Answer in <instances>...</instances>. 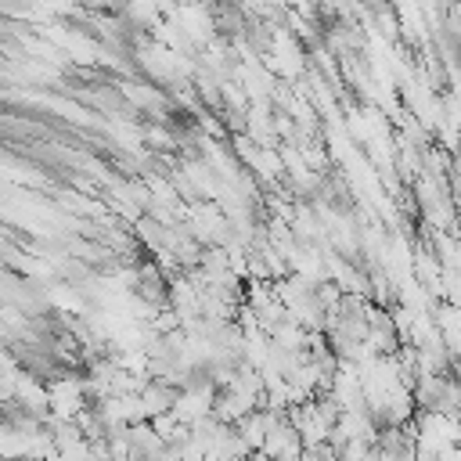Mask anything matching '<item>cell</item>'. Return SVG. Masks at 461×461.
Masks as SVG:
<instances>
[{
    "label": "cell",
    "instance_id": "1",
    "mask_svg": "<svg viewBox=\"0 0 461 461\" xmlns=\"http://www.w3.org/2000/svg\"><path fill=\"white\" fill-rule=\"evenodd\" d=\"M176 393H180V389H173V385H166V382H151V378H148V385H144V389H140V396H137L144 421H151V418H158V414H169V411H173V403H176Z\"/></svg>",
    "mask_w": 461,
    "mask_h": 461
}]
</instances>
